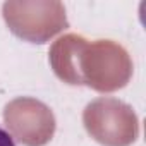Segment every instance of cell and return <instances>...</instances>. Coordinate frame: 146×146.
<instances>
[{"mask_svg": "<svg viewBox=\"0 0 146 146\" xmlns=\"http://www.w3.org/2000/svg\"><path fill=\"white\" fill-rule=\"evenodd\" d=\"M50 64L62 81L86 84L96 91L124 88L132 70L129 55L120 45L108 40L90 43L78 35L62 36L53 43Z\"/></svg>", "mask_w": 146, "mask_h": 146, "instance_id": "cell-1", "label": "cell"}, {"mask_svg": "<svg viewBox=\"0 0 146 146\" xmlns=\"http://www.w3.org/2000/svg\"><path fill=\"white\" fill-rule=\"evenodd\" d=\"M83 120L86 131L105 146H129L137 137L136 113L115 98H100L90 103Z\"/></svg>", "mask_w": 146, "mask_h": 146, "instance_id": "cell-2", "label": "cell"}, {"mask_svg": "<svg viewBox=\"0 0 146 146\" xmlns=\"http://www.w3.org/2000/svg\"><path fill=\"white\" fill-rule=\"evenodd\" d=\"M4 17L14 35L31 43H45L67 28L65 11L58 2H7Z\"/></svg>", "mask_w": 146, "mask_h": 146, "instance_id": "cell-3", "label": "cell"}, {"mask_svg": "<svg viewBox=\"0 0 146 146\" xmlns=\"http://www.w3.org/2000/svg\"><path fill=\"white\" fill-rule=\"evenodd\" d=\"M4 119L12 137L28 146H43L55 131V119L50 108L33 98H17L5 107Z\"/></svg>", "mask_w": 146, "mask_h": 146, "instance_id": "cell-4", "label": "cell"}, {"mask_svg": "<svg viewBox=\"0 0 146 146\" xmlns=\"http://www.w3.org/2000/svg\"><path fill=\"white\" fill-rule=\"evenodd\" d=\"M0 146H16V141H14L12 134L4 125H0Z\"/></svg>", "mask_w": 146, "mask_h": 146, "instance_id": "cell-5", "label": "cell"}]
</instances>
